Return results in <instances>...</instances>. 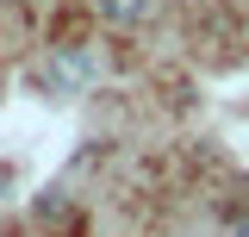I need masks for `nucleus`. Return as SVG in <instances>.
Listing matches in <instances>:
<instances>
[{"instance_id":"1","label":"nucleus","mask_w":249,"mask_h":237,"mask_svg":"<svg viewBox=\"0 0 249 237\" xmlns=\"http://www.w3.org/2000/svg\"><path fill=\"white\" fill-rule=\"evenodd\" d=\"M88 75H93V62L81 57V50H62V57L50 62V88H62V94H69V88H81Z\"/></svg>"},{"instance_id":"2","label":"nucleus","mask_w":249,"mask_h":237,"mask_svg":"<svg viewBox=\"0 0 249 237\" xmlns=\"http://www.w3.org/2000/svg\"><path fill=\"white\" fill-rule=\"evenodd\" d=\"M93 13H100V19H112V25H131V19H143V13H150V0H93Z\"/></svg>"},{"instance_id":"3","label":"nucleus","mask_w":249,"mask_h":237,"mask_svg":"<svg viewBox=\"0 0 249 237\" xmlns=\"http://www.w3.org/2000/svg\"><path fill=\"white\" fill-rule=\"evenodd\" d=\"M37 218H44V225H50V218H62V194H44V200H37Z\"/></svg>"},{"instance_id":"4","label":"nucleus","mask_w":249,"mask_h":237,"mask_svg":"<svg viewBox=\"0 0 249 237\" xmlns=\"http://www.w3.org/2000/svg\"><path fill=\"white\" fill-rule=\"evenodd\" d=\"M237 237H249V218H237Z\"/></svg>"}]
</instances>
